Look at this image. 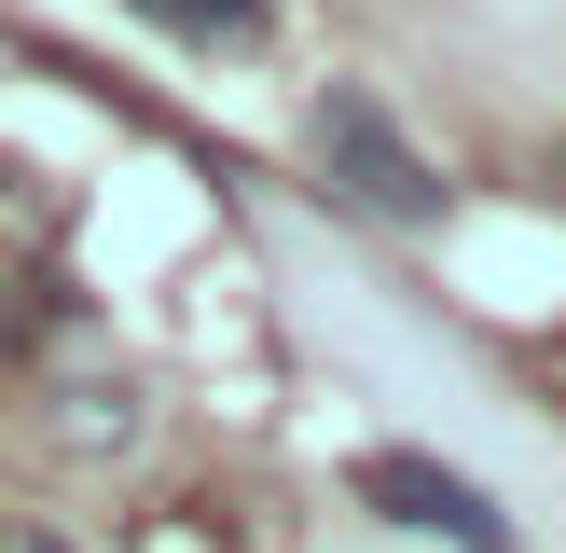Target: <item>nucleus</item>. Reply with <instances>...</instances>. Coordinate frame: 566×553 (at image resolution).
Wrapping results in <instances>:
<instances>
[{
  "label": "nucleus",
  "instance_id": "nucleus-1",
  "mask_svg": "<svg viewBox=\"0 0 566 553\" xmlns=\"http://www.w3.org/2000/svg\"><path fill=\"white\" fill-rule=\"evenodd\" d=\"M304 153H318V180L346 194L359 221H401V236L457 221V180L415 153V125L374 97V83H318V111H304Z\"/></svg>",
  "mask_w": 566,
  "mask_h": 553
},
{
  "label": "nucleus",
  "instance_id": "nucleus-2",
  "mask_svg": "<svg viewBox=\"0 0 566 553\" xmlns=\"http://www.w3.org/2000/svg\"><path fill=\"white\" fill-rule=\"evenodd\" d=\"M346 498L387 525V540H429V553H525L512 498L470 484V470H457V457H429V442H374V457L346 470Z\"/></svg>",
  "mask_w": 566,
  "mask_h": 553
},
{
  "label": "nucleus",
  "instance_id": "nucleus-3",
  "mask_svg": "<svg viewBox=\"0 0 566 553\" xmlns=\"http://www.w3.org/2000/svg\"><path fill=\"white\" fill-rule=\"evenodd\" d=\"M138 28H166V42H193V55H235V42H263V0H125Z\"/></svg>",
  "mask_w": 566,
  "mask_h": 553
},
{
  "label": "nucleus",
  "instance_id": "nucleus-4",
  "mask_svg": "<svg viewBox=\"0 0 566 553\" xmlns=\"http://www.w3.org/2000/svg\"><path fill=\"white\" fill-rule=\"evenodd\" d=\"M0 291H14V236H0Z\"/></svg>",
  "mask_w": 566,
  "mask_h": 553
},
{
  "label": "nucleus",
  "instance_id": "nucleus-5",
  "mask_svg": "<svg viewBox=\"0 0 566 553\" xmlns=\"http://www.w3.org/2000/svg\"><path fill=\"white\" fill-rule=\"evenodd\" d=\"M14 553H70V540H14Z\"/></svg>",
  "mask_w": 566,
  "mask_h": 553
},
{
  "label": "nucleus",
  "instance_id": "nucleus-6",
  "mask_svg": "<svg viewBox=\"0 0 566 553\" xmlns=\"http://www.w3.org/2000/svg\"><path fill=\"white\" fill-rule=\"evenodd\" d=\"M0 553H14V540H0Z\"/></svg>",
  "mask_w": 566,
  "mask_h": 553
}]
</instances>
